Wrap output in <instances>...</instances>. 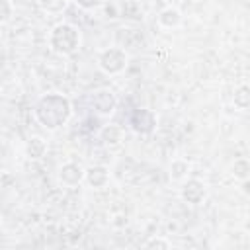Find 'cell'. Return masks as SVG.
I'll return each mask as SVG.
<instances>
[{
    "instance_id": "9c48e42d",
    "label": "cell",
    "mask_w": 250,
    "mask_h": 250,
    "mask_svg": "<svg viewBox=\"0 0 250 250\" xmlns=\"http://www.w3.org/2000/svg\"><path fill=\"white\" fill-rule=\"evenodd\" d=\"M121 35L125 37V49H143L145 35L139 29H121Z\"/></svg>"
},
{
    "instance_id": "8fae6325",
    "label": "cell",
    "mask_w": 250,
    "mask_h": 250,
    "mask_svg": "<svg viewBox=\"0 0 250 250\" xmlns=\"http://www.w3.org/2000/svg\"><path fill=\"white\" fill-rule=\"evenodd\" d=\"M232 102H234V105H236L238 109H248V107H250V86H248V84L238 86L236 92H234Z\"/></svg>"
},
{
    "instance_id": "8992f818",
    "label": "cell",
    "mask_w": 250,
    "mask_h": 250,
    "mask_svg": "<svg viewBox=\"0 0 250 250\" xmlns=\"http://www.w3.org/2000/svg\"><path fill=\"white\" fill-rule=\"evenodd\" d=\"M182 197L188 203H199L205 197V186L199 180H188L182 188Z\"/></svg>"
},
{
    "instance_id": "30bf717a",
    "label": "cell",
    "mask_w": 250,
    "mask_h": 250,
    "mask_svg": "<svg viewBox=\"0 0 250 250\" xmlns=\"http://www.w3.org/2000/svg\"><path fill=\"white\" fill-rule=\"evenodd\" d=\"M158 21H160V25H164V27H176L180 21H182V16H180V12L176 10V8H166V10H162L160 12V16H158Z\"/></svg>"
},
{
    "instance_id": "4fadbf2b",
    "label": "cell",
    "mask_w": 250,
    "mask_h": 250,
    "mask_svg": "<svg viewBox=\"0 0 250 250\" xmlns=\"http://www.w3.org/2000/svg\"><path fill=\"white\" fill-rule=\"evenodd\" d=\"M45 150H47V145H45V141L39 139V137H33V139L27 143V152H29L31 158H41V156L45 154Z\"/></svg>"
},
{
    "instance_id": "d6986e66",
    "label": "cell",
    "mask_w": 250,
    "mask_h": 250,
    "mask_svg": "<svg viewBox=\"0 0 250 250\" xmlns=\"http://www.w3.org/2000/svg\"><path fill=\"white\" fill-rule=\"evenodd\" d=\"M104 0H76V4L80 6V8H84V10H92V8H96V6H100Z\"/></svg>"
},
{
    "instance_id": "52a82bcc",
    "label": "cell",
    "mask_w": 250,
    "mask_h": 250,
    "mask_svg": "<svg viewBox=\"0 0 250 250\" xmlns=\"http://www.w3.org/2000/svg\"><path fill=\"white\" fill-rule=\"evenodd\" d=\"M59 178H61V182L66 184V186H76V184L84 178V170H82L78 164L68 162V164H64V166L61 168Z\"/></svg>"
},
{
    "instance_id": "2e32d148",
    "label": "cell",
    "mask_w": 250,
    "mask_h": 250,
    "mask_svg": "<svg viewBox=\"0 0 250 250\" xmlns=\"http://www.w3.org/2000/svg\"><path fill=\"white\" fill-rule=\"evenodd\" d=\"M186 172H188V164L186 162H182V160L172 162V178H182Z\"/></svg>"
},
{
    "instance_id": "ac0fdd59",
    "label": "cell",
    "mask_w": 250,
    "mask_h": 250,
    "mask_svg": "<svg viewBox=\"0 0 250 250\" xmlns=\"http://www.w3.org/2000/svg\"><path fill=\"white\" fill-rule=\"evenodd\" d=\"M170 244L166 242V240H160V238H150L146 244H145V248H168Z\"/></svg>"
},
{
    "instance_id": "3957f363",
    "label": "cell",
    "mask_w": 250,
    "mask_h": 250,
    "mask_svg": "<svg viewBox=\"0 0 250 250\" xmlns=\"http://www.w3.org/2000/svg\"><path fill=\"white\" fill-rule=\"evenodd\" d=\"M100 68L107 74H117L127 66V53L119 47H109L100 55Z\"/></svg>"
},
{
    "instance_id": "9a60e30c",
    "label": "cell",
    "mask_w": 250,
    "mask_h": 250,
    "mask_svg": "<svg viewBox=\"0 0 250 250\" xmlns=\"http://www.w3.org/2000/svg\"><path fill=\"white\" fill-rule=\"evenodd\" d=\"M39 6H41L45 12L57 14V12H62V10L66 8V0H39Z\"/></svg>"
},
{
    "instance_id": "7c38bea8",
    "label": "cell",
    "mask_w": 250,
    "mask_h": 250,
    "mask_svg": "<svg viewBox=\"0 0 250 250\" xmlns=\"http://www.w3.org/2000/svg\"><path fill=\"white\" fill-rule=\"evenodd\" d=\"M102 141L107 145H117L121 141V129L117 125H105L102 129Z\"/></svg>"
},
{
    "instance_id": "7a4b0ae2",
    "label": "cell",
    "mask_w": 250,
    "mask_h": 250,
    "mask_svg": "<svg viewBox=\"0 0 250 250\" xmlns=\"http://www.w3.org/2000/svg\"><path fill=\"white\" fill-rule=\"evenodd\" d=\"M51 47L55 53H61V55H70L72 51H76L78 43H80V35H78V29L72 27L70 23H59L53 33H51V39H49Z\"/></svg>"
},
{
    "instance_id": "e0dca14e",
    "label": "cell",
    "mask_w": 250,
    "mask_h": 250,
    "mask_svg": "<svg viewBox=\"0 0 250 250\" xmlns=\"http://www.w3.org/2000/svg\"><path fill=\"white\" fill-rule=\"evenodd\" d=\"M0 8H2V21H8L10 20V14H12V6H10V0H0Z\"/></svg>"
},
{
    "instance_id": "5bb4252c",
    "label": "cell",
    "mask_w": 250,
    "mask_h": 250,
    "mask_svg": "<svg viewBox=\"0 0 250 250\" xmlns=\"http://www.w3.org/2000/svg\"><path fill=\"white\" fill-rule=\"evenodd\" d=\"M232 174L240 180H246L250 176V160H244V158H238L234 164H232Z\"/></svg>"
},
{
    "instance_id": "6da1fadb",
    "label": "cell",
    "mask_w": 250,
    "mask_h": 250,
    "mask_svg": "<svg viewBox=\"0 0 250 250\" xmlns=\"http://www.w3.org/2000/svg\"><path fill=\"white\" fill-rule=\"evenodd\" d=\"M35 115L47 129H57L70 117V104L61 94H47L37 102Z\"/></svg>"
},
{
    "instance_id": "ba28073f",
    "label": "cell",
    "mask_w": 250,
    "mask_h": 250,
    "mask_svg": "<svg viewBox=\"0 0 250 250\" xmlns=\"http://www.w3.org/2000/svg\"><path fill=\"white\" fill-rule=\"evenodd\" d=\"M107 178H109V172H107L105 166H92V168L86 172V180H88V184H90L92 188H102V186H105Z\"/></svg>"
},
{
    "instance_id": "277c9868",
    "label": "cell",
    "mask_w": 250,
    "mask_h": 250,
    "mask_svg": "<svg viewBox=\"0 0 250 250\" xmlns=\"http://www.w3.org/2000/svg\"><path fill=\"white\" fill-rule=\"evenodd\" d=\"M129 125L135 133H141V135H148L154 131L156 127V115L150 111V109H145V107H139L131 113L129 117Z\"/></svg>"
},
{
    "instance_id": "5b68a950",
    "label": "cell",
    "mask_w": 250,
    "mask_h": 250,
    "mask_svg": "<svg viewBox=\"0 0 250 250\" xmlns=\"http://www.w3.org/2000/svg\"><path fill=\"white\" fill-rule=\"evenodd\" d=\"M90 102H92V107H94L98 113H102V115H107V113H111V111L115 109V98H113V94L107 92V90L94 92V94L90 96Z\"/></svg>"
},
{
    "instance_id": "ffe728a7",
    "label": "cell",
    "mask_w": 250,
    "mask_h": 250,
    "mask_svg": "<svg viewBox=\"0 0 250 250\" xmlns=\"http://www.w3.org/2000/svg\"><path fill=\"white\" fill-rule=\"evenodd\" d=\"M242 191H244L246 195H250V180H248V178L242 182Z\"/></svg>"
}]
</instances>
